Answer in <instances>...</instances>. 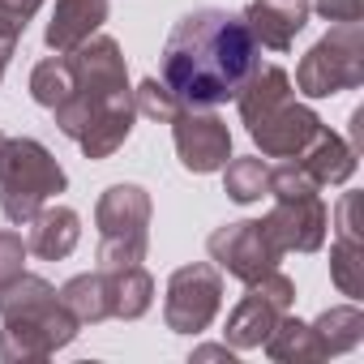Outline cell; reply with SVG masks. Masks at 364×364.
<instances>
[{
	"label": "cell",
	"instance_id": "cell-1",
	"mask_svg": "<svg viewBox=\"0 0 364 364\" xmlns=\"http://www.w3.org/2000/svg\"><path fill=\"white\" fill-rule=\"evenodd\" d=\"M262 65V48L240 14L193 9L163 43V82L180 107H219L236 99L249 73Z\"/></svg>",
	"mask_w": 364,
	"mask_h": 364
},
{
	"label": "cell",
	"instance_id": "cell-2",
	"mask_svg": "<svg viewBox=\"0 0 364 364\" xmlns=\"http://www.w3.org/2000/svg\"><path fill=\"white\" fill-rule=\"evenodd\" d=\"M73 60V90L60 107H52L56 129L82 146L86 159H112L137 120L133 86L124 52L112 35H90L82 48L69 52Z\"/></svg>",
	"mask_w": 364,
	"mask_h": 364
},
{
	"label": "cell",
	"instance_id": "cell-3",
	"mask_svg": "<svg viewBox=\"0 0 364 364\" xmlns=\"http://www.w3.org/2000/svg\"><path fill=\"white\" fill-rule=\"evenodd\" d=\"M82 321L65 309L60 291L39 274H18L0 287V360L31 364L48 360L77 338Z\"/></svg>",
	"mask_w": 364,
	"mask_h": 364
},
{
	"label": "cell",
	"instance_id": "cell-4",
	"mask_svg": "<svg viewBox=\"0 0 364 364\" xmlns=\"http://www.w3.org/2000/svg\"><path fill=\"white\" fill-rule=\"evenodd\" d=\"M65 189H69V176L43 141L5 137V150H0V210H5L9 223L26 228Z\"/></svg>",
	"mask_w": 364,
	"mask_h": 364
},
{
	"label": "cell",
	"instance_id": "cell-5",
	"mask_svg": "<svg viewBox=\"0 0 364 364\" xmlns=\"http://www.w3.org/2000/svg\"><path fill=\"white\" fill-rule=\"evenodd\" d=\"M150 215H154V206H150V193L141 185H112L99 198L95 223H99V266L103 270L146 262Z\"/></svg>",
	"mask_w": 364,
	"mask_h": 364
},
{
	"label": "cell",
	"instance_id": "cell-6",
	"mask_svg": "<svg viewBox=\"0 0 364 364\" xmlns=\"http://www.w3.org/2000/svg\"><path fill=\"white\" fill-rule=\"evenodd\" d=\"M296 86L309 99H330L338 90L364 86V26L360 22L330 26L304 52V60L296 69Z\"/></svg>",
	"mask_w": 364,
	"mask_h": 364
},
{
	"label": "cell",
	"instance_id": "cell-7",
	"mask_svg": "<svg viewBox=\"0 0 364 364\" xmlns=\"http://www.w3.org/2000/svg\"><path fill=\"white\" fill-rule=\"evenodd\" d=\"M249 291L240 296V304L228 313V330H223V343L236 347V351H253L266 343V334L279 326L283 313L296 309V283L283 274V270H266L262 279L245 283Z\"/></svg>",
	"mask_w": 364,
	"mask_h": 364
},
{
	"label": "cell",
	"instance_id": "cell-8",
	"mask_svg": "<svg viewBox=\"0 0 364 364\" xmlns=\"http://www.w3.org/2000/svg\"><path fill=\"white\" fill-rule=\"evenodd\" d=\"M219 309H223V270L215 262L171 270L163 300V321L171 334H202L219 317Z\"/></svg>",
	"mask_w": 364,
	"mask_h": 364
},
{
	"label": "cell",
	"instance_id": "cell-9",
	"mask_svg": "<svg viewBox=\"0 0 364 364\" xmlns=\"http://www.w3.org/2000/svg\"><path fill=\"white\" fill-rule=\"evenodd\" d=\"M206 253L219 270H228L240 283H253L266 270H279V262H283V249L274 245V236L266 232L262 219H236V223L215 228L206 240Z\"/></svg>",
	"mask_w": 364,
	"mask_h": 364
},
{
	"label": "cell",
	"instance_id": "cell-10",
	"mask_svg": "<svg viewBox=\"0 0 364 364\" xmlns=\"http://www.w3.org/2000/svg\"><path fill=\"white\" fill-rule=\"evenodd\" d=\"M167 124H171L176 154L185 171L210 176L232 159V129L223 116H215V107H180Z\"/></svg>",
	"mask_w": 364,
	"mask_h": 364
},
{
	"label": "cell",
	"instance_id": "cell-11",
	"mask_svg": "<svg viewBox=\"0 0 364 364\" xmlns=\"http://www.w3.org/2000/svg\"><path fill=\"white\" fill-rule=\"evenodd\" d=\"M262 223L283 253H317L326 245V232H330V210H326L317 189L287 193V198H274V210Z\"/></svg>",
	"mask_w": 364,
	"mask_h": 364
},
{
	"label": "cell",
	"instance_id": "cell-12",
	"mask_svg": "<svg viewBox=\"0 0 364 364\" xmlns=\"http://www.w3.org/2000/svg\"><path fill=\"white\" fill-rule=\"evenodd\" d=\"M249 129V137L257 141V150L266 154V159H296L313 137H317V129H321V116L309 107V103H300L296 95H287L283 103H274L270 112H262L253 124H245Z\"/></svg>",
	"mask_w": 364,
	"mask_h": 364
},
{
	"label": "cell",
	"instance_id": "cell-13",
	"mask_svg": "<svg viewBox=\"0 0 364 364\" xmlns=\"http://www.w3.org/2000/svg\"><path fill=\"white\" fill-rule=\"evenodd\" d=\"M309 14H313L309 0H253L240 18H245L249 35L257 39V48L287 52L296 43V35L309 26Z\"/></svg>",
	"mask_w": 364,
	"mask_h": 364
},
{
	"label": "cell",
	"instance_id": "cell-14",
	"mask_svg": "<svg viewBox=\"0 0 364 364\" xmlns=\"http://www.w3.org/2000/svg\"><path fill=\"white\" fill-rule=\"evenodd\" d=\"M355 159H360V154L351 150V141L321 124V129H317V137H313V141H309L291 163L313 180L317 189H330V185H347V180L355 176Z\"/></svg>",
	"mask_w": 364,
	"mask_h": 364
},
{
	"label": "cell",
	"instance_id": "cell-15",
	"mask_svg": "<svg viewBox=\"0 0 364 364\" xmlns=\"http://www.w3.org/2000/svg\"><path fill=\"white\" fill-rule=\"evenodd\" d=\"M107 14H112L107 0H56L52 22L43 31V43L52 52H73L90 35H99V26L107 22Z\"/></svg>",
	"mask_w": 364,
	"mask_h": 364
},
{
	"label": "cell",
	"instance_id": "cell-16",
	"mask_svg": "<svg viewBox=\"0 0 364 364\" xmlns=\"http://www.w3.org/2000/svg\"><path fill=\"white\" fill-rule=\"evenodd\" d=\"M26 228H31L26 249L35 257H43V262H65L77 249V240H82V219L69 206H43Z\"/></svg>",
	"mask_w": 364,
	"mask_h": 364
},
{
	"label": "cell",
	"instance_id": "cell-17",
	"mask_svg": "<svg viewBox=\"0 0 364 364\" xmlns=\"http://www.w3.org/2000/svg\"><path fill=\"white\" fill-rule=\"evenodd\" d=\"M262 347L279 364H317V360H330L326 347H321V338H317V330H313V321H300L291 313L279 317V326L266 334Z\"/></svg>",
	"mask_w": 364,
	"mask_h": 364
},
{
	"label": "cell",
	"instance_id": "cell-18",
	"mask_svg": "<svg viewBox=\"0 0 364 364\" xmlns=\"http://www.w3.org/2000/svg\"><path fill=\"white\" fill-rule=\"evenodd\" d=\"M107 300H112V317H120V321L146 317L150 304H154V279H150V270L141 262L107 270Z\"/></svg>",
	"mask_w": 364,
	"mask_h": 364
},
{
	"label": "cell",
	"instance_id": "cell-19",
	"mask_svg": "<svg viewBox=\"0 0 364 364\" xmlns=\"http://www.w3.org/2000/svg\"><path fill=\"white\" fill-rule=\"evenodd\" d=\"M60 300L65 309L82 321V326H95V321H107L112 317V300H107V270H86V274H73L65 287H60Z\"/></svg>",
	"mask_w": 364,
	"mask_h": 364
},
{
	"label": "cell",
	"instance_id": "cell-20",
	"mask_svg": "<svg viewBox=\"0 0 364 364\" xmlns=\"http://www.w3.org/2000/svg\"><path fill=\"white\" fill-rule=\"evenodd\" d=\"M219 171H223V193H228L232 202L249 206V202L270 198V163H266V159H257V154H249V159H228Z\"/></svg>",
	"mask_w": 364,
	"mask_h": 364
},
{
	"label": "cell",
	"instance_id": "cell-21",
	"mask_svg": "<svg viewBox=\"0 0 364 364\" xmlns=\"http://www.w3.org/2000/svg\"><path fill=\"white\" fill-rule=\"evenodd\" d=\"M330 279L343 296L360 300L364 296V236H347V232H334V245H330Z\"/></svg>",
	"mask_w": 364,
	"mask_h": 364
},
{
	"label": "cell",
	"instance_id": "cell-22",
	"mask_svg": "<svg viewBox=\"0 0 364 364\" xmlns=\"http://www.w3.org/2000/svg\"><path fill=\"white\" fill-rule=\"evenodd\" d=\"M313 330H317L326 355H343V351L360 347V338H364V313L355 304H334V309H326L313 321Z\"/></svg>",
	"mask_w": 364,
	"mask_h": 364
},
{
	"label": "cell",
	"instance_id": "cell-23",
	"mask_svg": "<svg viewBox=\"0 0 364 364\" xmlns=\"http://www.w3.org/2000/svg\"><path fill=\"white\" fill-rule=\"evenodd\" d=\"M69 90H73V60H69V52L43 56L35 65V73H31V99L52 112V107H60L69 99Z\"/></svg>",
	"mask_w": 364,
	"mask_h": 364
},
{
	"label": "cell",
	"instance_id": "cell-24",
	"mask_svg": "<svg viewBox=\"0 0 364 364\" xmlns=\"http://www.w3.org/2000/svg\"><path fill=\"white\" fill-rule=\"evenodd\" d=\"M133 103H137V112L150 116V120H171V116L180 112V99L167 90L163 77H146V82L133 90Z\"/></svg>",
	"mask_w": 364,
	"mask_h": 364
},
{
	"label": "cell",
	"instance_id": "cell-25",
	"mask_svg": "<svg viewBox=\"0 0 364 364\" xmlns=\"http://www.w3.org/2000/svg\"><path fill=\"white\" fill-rule=\"evenodd\" d=\"M26 240L18 232H0V287H9L26 270Z\"/></svg>",
	"mask_w": 364,
	"mask_h": 364
},
{
	"label": "cell",
	"instance_id": "cell-26",
	"mask_svg": "<svg viewBox=\"0 0 364 364\" xmlns=\"http://www.w3.org/2000/svg\"><path fill=\"white\" fill-rule=\"evenodd\" d=\"M39 9H43V0H0V31H14L22 39Z\"/></svg>",
	"mask_w": 364,
	"mask_h": 364
},
{
	"label": "cell",
	"instance_id": "cell-27",
	"mask_svg": "<svg viewBox=\"0 0 364 364\" xmlns=\"http://www.w3.org/2000/svg\"><path fill=\"white\" fill-rule=\"evenodd\" d=\"M313 14H321L334 26L347 22H364V0H313Z\"/></svg>",
	"mask_w": 364,
	"mask_h": 364
},
{
	"label": "cell",
	"instance_id": "cell-28",
	"mask_svg": "<svg viewBox=\"0 0 364 364\" xmlns=\"http://www.w3.org/2000/svg\"><path fill=\"white\" fill-rule=\"evenodd\" d=\"M18 35L14 31H0V82H5V69H9V60H14V52H18Z\"/></svg>",
	"mask_w": 364,
	"mask_h": 364
},
{
	"label": "cell",
	"instance_id": "cell-29",
	"mask_svg": "<svg viewBox=\"0 0 364 364\" xmlns=\"http://www.w3.org/2000/svg\"><path fill=\"white\" fill-rule=\"evenodd\" d=\"M193 360H236V347H228V343H210V347H198L193 351Z\"/></svg>",
	"mask_w": 364,
	"mask_h": 364
},
{
	"label": "cell",
	"instance_id": "cell-30",
	"mask_svg": "<svg viewBox=\"0 0 364 364\" xmlns=\"http://www.w3.org/2000/svg\"><path fill=\"white\" fill-rule=\"evenodd\" d=\"M351 150H355V154L364 150V107L351 112Z\"/></svg>",
	"mask_w": 364,
	"mask_h": 364
},
{
	"label": "cell",
	"instance_id": "cell-31",
	"mask_svg": "<svg viewBox=\"0 0 364 364\" xmlns=\"http://www.w3.org/2000/svg\"><path fill=\"white\" fill-rule=\"evenodd\" d=\"M0 150H5V133H0Z\"/></svg>",
	"mask_w": 364,
	"mask_h": 364
}]
</instances>
